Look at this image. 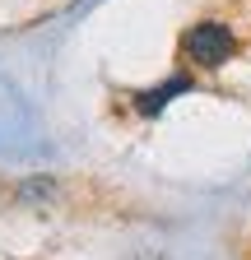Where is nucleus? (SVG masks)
<instances>
[{"mask_svg":"<svg viewBox=\"0 0 251 260\" xmlns=\"http://www.w3.org/2000/svg\"><path fill=\"white\" fill-rule=\"evenodd\" d=\"M181 51H186V60H191V65H200V70H218L224 60H233L237 38H233V28H228V23L205 19V23H191V28H186Z\"/></svg>","mask_w":251,"mask_h":260,"instance_id":"nucleus-1","label":"nucleus"},{"mask_svg":"<svg viewBox=\"0 0 251 260\" xmlns=\"http://www.w3.org/2000/svg\"><path fill=\"white\" fill-rule=\"evenodd\" d=\"M181 93H191V79H186V75H172L168 84H159V88L140 93V98H135V107H140L144 116H159V112L172 103V98H181Z\"/></svg>","mask_w":251,"mask_h":260,"instance_id":"nucleus-2","label":"nucleus"}]
</instances>
